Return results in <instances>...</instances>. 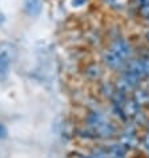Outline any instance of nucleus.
<instances>
[{
	"label": "nucleus",
	"mask_w": 149,
	"mask_h": 158,
	"mask_svg": "<svg viewBox=\"0 0 149 158\" xmlns=\"http://www.w3.org/2000/svg\"><path fill=\"white\" fill-rule=\"evenodd\" d=\"M15 49L10 44H0V80H6L11 69Z\"/></svg>",
	"instance_id": "obj_1"
},
{
	"label": "nucleus",
	"mask_w": 149,
	"mask_h": 158,
	"mask_svg": "<svg viewBox=\"0 0 149 158\" xmlns=\"http://www.w3.org/2000/svg\"><path fill=\"white\" fill-rule=\"evenodd\" d=\"M24 12L31 17H36L43 11V0H24Z\"/></svg>",
	"instance_id": "obj_2"
},
{
	"label": "nucleus",
	"mask_w": 149,
	"mask_h": 158,
	"mask_svg": "<svg viewBox=\"0 0 149 158\" xmlns=\"http://www.w3.org/2000/svg\"><path fill=\"white\" fill-rule=\"evenodd\" d=\"M112 52H115L117 56H120L121 59H126L130 56V45L125 40H116L112 45Z\"/></svg>",
	"instance_id": "obj_3"
},
{
	"label": "nucleus",
	"mask_w": 149,
	"mask_h": 158,
	"mask_svg": "<svg viewBox=\"0 0 149 158\" xmlns=\"http://www.w3.org/2000/svg\"><path fill=\"white\" fill-rule=\"evenodd\" d=\"M105 64L112 69H120L124 65V59H121L120 56H117L115 52H109L105 55Z\"/></svg>",
	"instance_id": "obj_4"
},
{
	"label": "nucleus",
	"mask_w": 149,
	"mask_h": 158,
	"mask_svg": "<svg viewBox=\"0 0 149 158\" xmlns=\"http://www.w3.org/2000/svg\"><path fill=\"white\" fill-rule=\"evenodd\" d=\"M140 15H141L144 19L149 20V4H145V6H140Z\"/></svg>",
	"instance_id": "obj_5"
},
{
	"label": "nucleus",
	"mask_w": 149,
	"mask_h": 158,
	"mask_svg": "<svg viewBox=\"0 0 149 158\" xmlns=\"http://www.w3.org/2000/svg\"><path fill=\"white\" fill-rule=\"evenodd\" d=\"M88 3V0H71V4L73 8H80Z\"/></svg>",
	"instance_id": "obj_6"
},
{
	"label": "nucleus",
	"mask_w": 149,
	"mask_h": 158,
	"mask_svg": "<svg viewBox=\"0 0 149 158\" xmlns=\"http://www.w3.org/2000/svg\"><path fill=\"white\" fill-rule=\"evenodd\" d=\"M8 137V130L3 124H0V139H6Z\"/></svg>",
	"instance_id": "obj_7"
},
{
	"label": "nucleus",
	"mask_w": 149,
	"mask_h": 158,
	"mask_svg": "<svg viewBox=\"0 0 149 158\" xmlns=\"http://www.w3.org/2000/svg\"><path fill=\"white\" fill-rule=\"evenodd\" d=\"M143 64H144V69H145V72L149 73V60L143 61Z\"/></svg>",
	"instance_id": "obj_8"
},
{
	"label": "nucleus",
	"mask_w": 149,
	"mask_h": 158,
	"mask_svg": "<svg viewBox=\"0 0 149 158\" xmlns=\"http://www.w3.org/2000/svg\"><path fill=\"white\" fill-rule=\"evenodd\" d=\"M140 3V6H145V4H149V0H137Z\"/></svg>",
	"instance_id": "obj_9"
},
{
	"label": "nucleus",
	"mask_w": 149,
	"mask_h": 158,
	"mask_svg": "<svg viewBox=\"0 0 149 158\" xmlns=\"http://www.w3.org/2000/svg\"><path fill=\"white\" fill-rule=\"evenodd\" d=\"M103 2H104L105 4H111V6H112V4H115L117 0H103Z\"/></svg>",
	"instance_id": "obj_10"
},
{
	"label": "nucleus",
	"mask_w": 149,
	"mask_h": 158,
	"mask_svg": "<svg viewBox=\"0 0 149 158\" xmlns=\"http://www.w3.org/2000/svg\"><path fill=\"white\" fill-rule=\"evenodd\" d=\"M3 20H4V19H3V15L0 14V23H3Z\"/></svg>",
	"instance_id": "obj_11"
}]
</instances>
